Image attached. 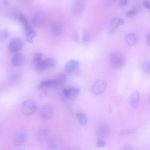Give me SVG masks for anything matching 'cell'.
<instances>
[{"mask_svg": "<svg viewBox=\"0 0 150 150\" xmlns=\"http://www.w3.org/2000/svg\"><path fill=\"white\" fill-rule=\"evenodd\" d=\"M37 108L36 103L32 99H28L24 101L21 106V111L25 115H29L34 113Z\"/></svg>", "mask_w": 150, "mask_h": 150, "instance_id": "cell-1", "label": "cell"}, {"mask_svg": "<svg viewBox=\"0 0 150 150\" xmlns=\"http://www.w3.org/2000/svg\"><path fill=\"white\" fill-rule=\"evenodd\" d=\"M55 61L52 58H49L42 59L34 65L36 71L41 72L45 70L53 67L55 65Z\"/></svg>", "mask_w": 150, "mask_h": 150, "instance_id": "cell-2", "label": "cell"}, {"mask_svg": "<svg viewBox=\"0 0 150 150\" xmlns=\"http://www.w3.org/2000/svg\"><path fill=\"white\" fill-rule=\"evenodd\" d=\"M110 60L112 65L116 68L122 67L125 62L124 55L119 52L112 53L110 57Z\"/></svg>", "mask_w": 150, "mask_h": 150, "instance_id": "cell-3", "label": "cell"}, {"mask_svg": "<svg viewBox=\"0 0 150 150\" xmlns=\"http://www.w3.org/2000/svg\"><path fill=\"white\" fill-rule=\"evenodd\" d=\"M107 86L106 81L103 79L96 80L92 85L91 91L96 95H100L103 93L106 89Z\"/></svg>", "mask_w": 150, "mask_h": 150, "instance_id": "cell-4", "label": "cell"}, {"mask_svg": "<svg viewBox=\"0 0 150 150\" xmlns=\"http://www.w3.org/2000/svg\"><path fill=\"white\" fill-rule=\"evenodd\" d=\"M45 22V16L42 12H38L33 14L32 18V23L35 27H42L44 25Z\"/></svg>", "mask_w": 150, "mask_h": 150, "instance_id": "cell-5", "label": "cell"}, {"mask_svg": "<svg viewBox=\"0 0 150 150\" xmlns=\"http://www.w3.org/2000/svg\"><path fill=\"white\" fill-rule=\"evenodd\" d=\"M27 137V133L25 130H19L14 135V143L17 146H21L25 142Z\"/></svg>", "mask_w": 150, "mask_h": 150, "instance_id": "cell-6", "label": "cell"}, {"mask_svg": "<svg viewBox=\"0 0 150 150\" xmlns=\"http://www.w3.org/2000/svg\"><path fill=\"white\" fill-rule=\"evenodd\" d=\"M62 145L61 142L57 138H51L47 142V150H61Z\"/></svg>", "mask_w": 150, "mask_h": 150, "instance_id": "cell-7", "label": "cell"}, {"mask_svg": "<svg viewBox=\"0 0 150 150\" xmlns=\"http://www.w3.org/2000/svg\"><path fill=\"white\" fill-rule=\"evenodd\" d=\"M80 66V64L78 60L71 59L69 61L65 64L64 67L65 71L67 73H70L78 70Z\"/></svg>", "mask_w": 150, "mask_h": 150, "instance_id": "cell-8", "label": "cell"}, {"mask_svg": "<svg viewBox=\"0 0 150 150\" xmlns=\"http://www.w3.org/2000/svg\"><path fill=\"white\" fill-rule=\"evenodd\" d=\"M24 26L27 41L30 43H32L36 35V32L28 23L24 25Z\"/></svg>", "mask_w": 150, "mask_h": 150, "instance_id": "cell-9", "label": "cell"}, {"mask_svg": "<svg viewBox=\"0 0 150 150\" xmlns=\"http://www.w3.org/2000/svg\"><path fill=\"white\" fill-rule=\"evenodd\" d=\"M22 43L21 41L18 38H14L11 40L9 43L8 49L12 52H16L22 48Z\"/></svg>", "mask_w": 150, "mask_h": 150, "instance_id": "cell-10", "label": "cell"}, {"mask_svg": "<svg viewBox=\"0 0 150 150\" xmlns=\"http://www.w3.org/2000/svg\"><path fill=\"white\" fill-rule=\"evenodd\" d=\"M53 112L52 105L46 104L43 105L41 108L40 112V116L43 119H48L52 116Z\"/></svg>", "mask_w": 150, "mask_h": 150, "instance_id": "cell-11", "label": "cell"}, {"mask_svg": "<svg viewBox=\"0 0 150 150\" xmlns=\"http://www.w3.org/2000/svg\"><path fill=\"white\" fill-rule=\"evenodd\" d=\"M51 30L52 34L55 36L60 35L63 31V27L61 23L57 21L52 22L51 25Z\"/></svg>", "mask_w": 150, "mask_h": 150, "instance_id": "cell-12", "label": "cell"}, {"mask_svg": "<svg viewBox=\"0 0 150 150\" xmlns=\"http://www.w3.org/2000/svg\"><path fill=\"white\" fill-rule=\"evenodd\" d=\"M110 131L109 126L105 123H101L97 127L96 130V134L99 137H102L108 135Z\"/></svg>", "mask_w": 150, "mask_h": 150, "instance_id": "cell-13", "label": "cell"}, {"mask_svg": "<svg viewBox=\"0 0 150 150\" xmlns=\"http://www.w3.org/2000/svg\"><path fill=\"white\" fill-rule=\"evenodd\" d=\"M124 23V21L122 18L117 17L113 18L110 23L109 32L110 33L113 32L119 25L122 24Z\"/></svg>", "mask_w": 150, "mask_h": 150, "instance_id": "cell-14", "label": "cell"}, {"mask_svg": "<svg viewBox=\"0 0 150 150\" xmlns=\"http://www.w3.org/2000/svg\"><path fill=\"white\" fill-rule=\"evenodd\" d=\"M80 89L78 88H64L63 93L65 96L68 98H72L76 97L80 92Z\"/></svg>", "mask_w": 150, "mask_h": 150, "instance_id": "cell-15", "label": "cell"}, {"mask_svg": "<svg viewBox=\"0 0 150 150\" xmlns=\"http://www.w3.org/2000/svg\"><path fill=\"white\" fill-rule=\"evenodd\" d=\"M140 100V94L137 91H134L131 95L129 100L130 106L136 109L139 106Z\"/></svg>", "mask_w": 150, "mask_h": 150, "instance_id": "cell-16", "label": "cell"}, {"mask_svg": "<svg viewBox=\"0 0 150 150\" xmlns=\"http://www.w3.org/2000/svg\"><path fill=\"white\" fill-rule=\"evenodd\" d=\"M50 130L46 128L40 130L38 132L37 138L38 140L40 142H47L51 138L50 137Z\"/></svg>", "mask_w": 150, "mask_h": 150, "instance_id": "cell-17", "label": "cell"}, {"mask_svg": "<svg viewBox=\"0 0 150 150\" xmlns=\"http://www.w3.org/2000/svg\"><path fill=\"white\" fill-rule=\"evenodd\" d=\"M58 85L55 79H49L42 82L38 86V88L40 89L49 88L55 87Z\"/></svg>", "mask_w": 150, "mask_h": 150, "instance_id": "cell-18", "label": "cell"}, {"mask_svg": "<svg viewBox=\"0 0 150 150\" xmlns=\"http://www.w3.org/2000/svg\"><path fill=\"white\" fill-rule=\"evenodd\" d=\"M25 60V56L23 54L18 53L14 55L11 59L12 64L15 66L21 65Z\"/></svg>", "mask_w": 150, "mask_h": 150, "instance_id": "cell-19", "label": "cell"}, {"mask_svg": "<svg viewBox=\"0 0 150 150\" xmlns=\"http://www.w3.org/2000/svg\"><path fill=\"white\" fill-rule=\"evenodd\" d=\"M125 40L127 44L130 46L134 45L137 40V37L136 35L133 33L127 34L125 37Z\"/></svg>", "mask_w": 150, "mask_h": 150, "instance_id": "cell-20", "label": "cell"}, {"mask_svg": "<svg viewBox=\"0 0 150 150\" xmlns=\"http://www.w3.org/2000/svg\"><path fill=\"white\" fill-rule=\"evenodd\" d=\"M76 117L81 125L84 126L86 124L88 121V118L84 114L81 112L78 113L76 114Z\"/></svg>", "mask_w": 150, "mask_h": 150, "instance_id": "cell-21", "label": "cell"}, {"mask_svg": "<svg viewBox=\"0 0 150 150\" xmlns=\"http://www.w3.org/2000/svg\"><path fill=\"white\" fill-rule=\"evenodd\" d=\"M8 35V33L6 29H4L0 31V40L4 41L7 38Z\"/></svg>", "mask_w": 150, "mask_h": 150, "instance_id": "cell-22", "label": "cell"}, {"mask_svg": "<svg viewBox=\"0 0 150 150\" xmlns=\"http://www.w3.org/2000/svg\"><path fill=\"white\" fill-rule=\"evenodd\" d=\"M67 79V76L66 75H60L55 79L57 81L58 85H61L65 83Z\"/></svg>", "mask_w": 150, "mask_h": 150, "instance_id": "cell-23", "label": "cell"}, {"mask_svg": "<svg viewBox=\"0 0 150 150\" xmlns=\"http://www.w3.org/2000/svg\"><path fill=\"white\" fill-rule=\"evenodd\" d=\"M42 59V55L40 53L35 54L33 58L34 64L40 62Z\"/></svg>", "mask_w": 150, "mask_h": 150, "instance_id": "cell-24", "label": "cell"}, {"mask_svg": "<svg viewBox=\"0 0 150 150\" xmlns=\"http://www.w3.org/2000/svg\"><path fill=\"white\" fill-rule=\"evenodd\" d=\"M143 70L144 72L146 74H149L150 73V63L149 62H144L142 66Z\"/></svg>", "mask_w": 150, "mask_h": 150, "instance_id": "cell-25", "label": "cell"}, {"mask_svg": "<svg viewBox=\"0 0 150 150\" xmlns=\"http://www.w3.org/2000/svg\"><path fill=\"white\" fill-rule=\"evenodd\" d=\"M18 18L23 25L28 23L27 18L22 13H19L18 15Z\"/></svg>", "mask_w": 150, "mask_h": 150, "instance_id": "cell-26", "label": "cell"}, {"mask_svg": "<svg viewBox=\"0 0 150 150\" xmlns=\"http://www.w3.org/2000/svg\"><path fill=\"white\" fill-rule=\"evenodd\" d=\"M106 142L105 140L102 138H99L97 140V145L99 147H102L104 146Z\"/></svg>", "mask_w": 150, "mask_h": 150, "instance_id": "cell-27", "label": "cell"}, {"mask_svg": "<svg viewBox=\"0 0 150 150\" xmlns=\"http://www.w3.org/2000/svg\"><path fill=\"white\" fill-rule=\"evenodd\" d=\"M132 9H133L136 13L137 14L141 11L142 7L140 5L136 4L134 6Z\"/></svg>", "mask_w": 150, "mask_h": 150, "instance_id": "cell-28", "label": "cell"}, {"mask_svg": "<svg viewBox=\"0 0 150 150\" xmlns=\"http://www.w3.org/2000/svg\"><path fill=\"white\" fill-rule=\"evenodd\" d=\"M136 14L135 11L132 8L128 11L126 13V15L127 17L132 16Z\"/></svg>", "mask_w": 150, "mask_h": 150, "instance_id": "cell-29", "label": "cell"}, {"mask_svg": "<svg viewBox=\"0 0 150 150\" xmlns=\"http://www.w3.org/2000/svg\"><path fill=\"white\" fill-rule=\"evenodd\" d=\"M120 150H133V149L131 146L125 145L122 146Z\"/></svg>", "mask_w": 150, "mask_h": 150, "instance_id": "cell-30", "label": "cell"}, {"mask_svg": "<svg viewBox=\"0 0 150 150\" xmlns=\"http://www.w3.org/2000/svg\"><path fill=\"white\" fill-rule=\"evenodd\" d=\"M144 5L145 8L148 9L150 8V1L148 0H145L144 2Z\"/></svg>", "mask_w": 150, "mask_h": 150, "instance_id": "cell-31", "label": "cell"}, {"mask_svg": "<svg viewBox=\"0 0 150 150\" xmlns=\"http://www.w3.org/2000/svg\"><path fill=\"white\" fill-rule=\"evenodd\" d=\"M128 1L127 0H121L119 2V5L121 6H124L126 5Z\"/></svg>", "mask_w": 150, "mask_h": 150, "instance_id": "cell-32", "label": "cell"}, {"mask_svg": "<svg viewBox=\"0 0 150 150\" xmlns=\"http://www.w3.org/2000/svg\"><path fill=\"white\" fill-rule=\"evenodd\" d=\"M146 40L148 45H150V34L149 33L147 34L146 36Z\"/></svg>", "mask_w": 150, "mask_h": 150, "instance_id": "cell-33", "label": "cell"}, {"mask_svg": "<svg viewBox=\"0 0 150 150\" xmlns=\"http://www.w3.org/2000/svg\"><path fill=\"white\" fill-rule=\"evenodd\" d=\"M135 131L134 130H129L127 131H125V132H123L122 133V134H128L129 133H131L133 132H134Z\"/></svg>", "mask_w": 150, "mask_h": 150, "instance_id": "cell-34", "label": "cell"}, {"mask_svg": "<svg viewBox=\"0 0 150 150\" xmlns=\"http://www.w3.org/2000/svg\"><path fill=\"white\" fill-rule=\"evenodd\" d=\"M3 3L4 5H6L8 4V1L7 0H4L3 1Z\"/></svg>", "mask_w": 150, "mask_h": 150, "instance_id": "cell-35", "label": "cell"}, {"mask_svg": "<svg viewBox=\"0 0 150 150\" xmlns=\"http://www.w3.org/2000/svg\"><path fill=\"white\" fill-rule=\"evenodd\" d=\"M68 150H80L76 148H72L69 149Z\"/></svg>", "mask_w": 150, "mask_h": 150, "instance_id": "cell-36", "label": "cell"}]
</instances>
